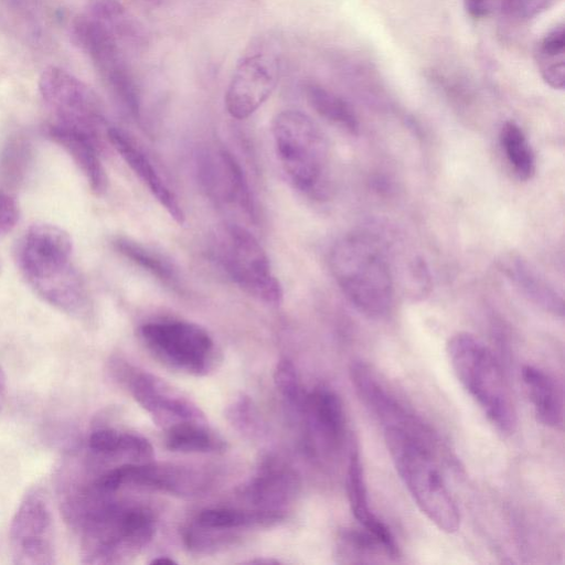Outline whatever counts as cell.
Masks as SVG:
<instances>
[{
	"mask_svg": "<svg viewBox=\"0 0 565 565\" xmlns=\"http://www.w3.org/2000/svg\"><path fill=\"white\" fill-rule=\"evenodd\" d=\"M72 253L67 232L52 224H34L19 244L17 260L39 296L57 309L79 317L86 312L88 301Z\"/></svg>",
	"mask_w": 565,
	"mask_h": 565,
	"instance_id": "6da1fadb",
	"label": "cell"
},
{
	"mask_svg": "<svg viewBox=\"0 0 565 565\" xmlns=\"http://www.w3.org/2000/svg\"><path fill=\"white\" fill-rule=\"evenodd\" d=\"M383 431L395 469L422 513L443 532L458 531L459 509L436 460L433 434L427 427Z\"/></svg>",
	"mask_w": 565,
	"mask_h": 565,
	"instance_id": "7a4b0ae2",
	"label": "cell"
},
{
	"mask_svg": "<svg viewBox=\"0 0 565 565\" xmlns=\"http://www.w3.org/2000/svg\"><path fill=\"white\" fill-rule=\"evenodd\" d=\"M329 265L338 286L362 313L381 318L392 307L394 280L383 245L366 233L340 238L330 250Z\"/></svg>",
	"mask_w": 565,
	"mask_h": 565,
	"instance_id": "3957f363",
	"label": "cell"
},
{
	"mask_svg": "<svg viewBox=\"0 0 565 565\" xmlns=\"http://www.w3.org/2000/svg\"><path fill=\"white\" fill-rule=\"evenodd\" d=\"M447 354L457 379L488 419L500 431L513 433L514 404L492 351L476 335L459 332L448 340Z\"/></svg>",
	"mask_w": 565,
	"mask_h": 565,
	"instance_id": "277c9868",
	"label": "cell"
},
{
	"mask_svg": "<svg viewBox=\"0 0 565 565\" xmlns=\"http://www.w3.org/2000/svg\"><path fill=\"white\" fill-rule=\"evenodd\" d=\"M280 167L289 183L313 198L327 192L329 145L319 126L300 110L286 109L271 122Z\"/></svg>",
	"mask_w": 565,
	"mask_h": 565,
	"instance_id": "5b68a950",
	"label": "cell"
},
{
	"mask_svg": "<svg viewBox=\"0 0 565 565\" xmlns=\"http://www.w3.org/2000/svg\"><path fill=\"white\" fill-rule=\"evenodd\" d=\"M213 255L220 267L242 290L270 306L284 299L282 287L258 239L246 228L231 224L216 235Z\"/></svg>",
	"mask_w": 565,
	"mask_h": 565,
	"instance_id": "8992f818",
	"label": "cell"
},
{
	"mask_svg": "<svg viewBox=\"0 0 565 565\" xmlns=\"http://www.w3.org/2000/svg\"><path fill=\"white\" fill-rule=\"evenodd\" d=\"M71 38L88 56L120 107L139 119L140 95L113 29L87 11L73 21Z\"/></svg>",
	"mask_w": 565,
	"mask_h": 565,
	"instance_id": "52a82bcc",
	"label": "cell"
},
{
	"mask_svg": "<svg viewBox=\"0 0 565 565\" xmlns=\"http://www.w3.org/2000/svg\"><path fill=\"white\" fill-rule=\"evenodd\" d=\"M39 92L52 115L51 124L83 134L102 148L104 110L87 84L61 67L49 66L40 75Z\"/></svg>",
	"mask_w": 565,
	"mask_h": 565,
	"instance_id": "ba28073f",
	"label": "cell"
},
{
	"mask_svg": "<svg viewBox=\"0 0 565 565\" xmlns=\"http://www.w3.org/2000/svg\"><path fill=\"white\" fill-rule=\"evenodd\" d=\"M147 347L166 364L191 374L207 373L215 363L214 342L198 324L154 321L141 327Z\"/></svg>",
	"mask_w": 565,
	"mask_h": 565,
	"instance_id": "9c48e42d",
	"label": "cell"
},
{
	"mask_svg": "<svg viewBox=\"0 0 565 565\" xmlns=\"http://www.w3.org/2000/svg\"><path fill=\"white\" fill-rule=\"evenodd\" d=\"M12 561L18 565L55 563L53 515L39 489L29 491L14 513L9 531Z\"/></svg>",
	"mask_w": 565,
	"mask_h": 565,
	"instance_id": "30bf717a",
	"label": "cell"
},
{
	"mask_svg": "<svg viewBox=\"0 0 565 565\" xmlns=\"http://www.w3.org/2000/svg\"><path fill=\"white\" fill-rule=\"evenodd\" d=\"M279 81V62L267 52L245 55L236 65L225 93V107L235 119L253 115L271 95Z\"/></svg>",
	"mask_w": 565,
	"mask_h": 565,
	"instance_id": "8fae6325",
	"label": "cell"
},
{
	"mask_svg": "<svg viewBox=\"0 0 565 565\" xmlns=\"http://www.w3.org/2000/svg\"><path fill=\"white\" fill-rule=\"evenodd\" d=\"M198 174L213 200L237 205L249 217L255 216L247 180L238 161L228 150L220 148L202 153L198 161Z\"/></svg>",
	"mask_w": 565,
	"mask_h": 565,
	"instance_id": "7c38bea8",
	"label": "cell"
},
{
	"mask_svg": "<svg viewBox=\"0 0 565 565\" xmlns=\"http://www.w3.org/2000/svg\"><path fill=\"white\" fill-rule=\"evenodd\" d=\"M107 139L124 159L132 172L149 189L151 194L167 211V213L178 223L183 224L185 220L184 212L178 198L161 178L151 160L136 141L122 129L117 127L107 128Z\"/></svg>",
	"mask_w": 565,
	"mask_h": 565,
	"instance_id": "4fadbf2b",
	"label": "cell"
},
{
	"mask_svg": "<svg viewBox=\"0 0 565 565\" xmlns=\"http://www.w3.org/2000/svg\"><path fill=\"white\" fill-rule=\"evenodd\" d=\"M131 393L137 403L157 417L159 424L203 418L194 404L164 381L151 374L142 373L135 376L131 381Z\"/></svg>",
	"mask_w": 565,
	"mask_h": 565,
	"instance_id": "5bb4252c",
	"label": "cell"
},
{
	"mask_svg": "<svg viewBox=\"0 0 565 565\" xmlns=\"http://www.w3.org/2000/svg\"><path fill=\"white\" fill-rule=\"evenodd\" d=\"M309 424L322 447L334 452L345 437V414L341 398L327 386L316 387L303 402Z\"/></svg>",
	"mask_w": 565,
	"mask_h": 565,
	"instance_id": "9a60e30c",
	"label": "cell"
},
{
	"mask_svg": "<svg viewBox=\"0 0 565 565\" xmlns=\"http://www.w3.org/2000/svg\"><path fill=\"white\" fill-rule=\"evenodd\" d=\"M47 137L61 146L73 159L86 178L92 191L103 194L107 189V175L102 164V149L87 136L49 122L45 128Z\"/></svg>",
	"mask_w": 565,
	"mask_h": 565,
	"instance_id": "2e32d148",
	"label": "cell"
},
{
	"mask_svg": "<svg viewBox=\"0 0 565 565\" xmlns=\"http://www.w3.org/2000/svg\"><path fill=\"white\" fill-rule=\"evenodd\" d=\"M347 493L350 509L360 525L398 556L396 541L386 526L372 511L367 498L364 470L359 449L352 448L347 471Z\"/></svg>",
	"mask_w": 565,
	"mask_h": 565,
	"instance_id": "e0dca14e",
	"label": "cell"
},
{
	"mask_svg": "<svg viewBox=\"0 0 565 565\" xmlns=\"http://www.w3.org/2000/svg\"><path fill=\"white\" fill-rule=\"evenodd\" d=\"M522 380L537 420L547 427L561 428L564 403L556 381L544 370L534 365L523 366Z\"/></svg>",
	"mask_w": 565,
	"mask_h": 565,
	"instance_id": "ac0fdd59",
	"label": "cell"
},
{
	"mask_svg": "<svg viewBox=\"0 0 565 565\" xmlns=\"http://www.w3.org/2000/svg\"><path fill=\"white\" fill-rule=\"evenodd\" d=\"M504 274L535 305L563 317V298L520 256L509 255L502 260Z\"/></svg>",
	"mask_w": 565,
	"mask_h": 565,
	"instance_id": "d6986e66",
	"label": "cell"
},
{
	"mask_svg": "<svg viewBox=\"0 0 565 565\" xmlns=\"http://www.w3.org/2000/svg\"><path fill=\"white\" fill-rule=\"evenodd\" d=\"M298 479L285 467H268L245 489L244 495L265 510H274L288 502L296 493Z\"/></svg>",
	"mask_w": 565,
	"mask_h": 565,
	"instance_id": "ffe728a7",
	"label": "cell"
},
{
	"mask_svg": "<svg viewBox=\"0 0 565 565\" xmlns=\"http://www.w3.org/2000/svg\"><path fill=\"white\" fill-rule=\"evenodd\" d=\"M535 61L543 81L554 89L565 84V29L554 26L537 43Z\"/></svg>",
	"mask_w": 565,
	"mask_h": 565,
	"instance_id": "44dd1931",
	"label": "cell"
},
{
	"mask_svg": "<svg viewBox=\"0 0 565 565\" xmlns=\"http://www.w3.org/2000/svg\"><path fill=\"white\" fill-rule=\"evenodd\" d=\"M337 556L342 563H377L382 558H396L376 536L365 531H344L338 542Z\"/></svg>",
	"mask_w": 565,
	"mask_h": 565,
	"instance_id": "7402d4cb",
	"label": "cell"
},
{
	"mask_svg": "<svg viewBox=\"0 0 565 565\" xmlns=\"http://www.w3.org/2000/svg\"><path fill=\"white\" fill-rule=\"evenodd\" d=\"M166 444L171 451L180 452L216 451L224 446L200 420H182L169 426Z\"/></svg>",
	"mask_w": 565,
	"mask_h": 565,
	"instance_id": "603a6c76",
	"label": "cell"
},
{
	"mask_svg": "<svg viewBox=\"0 0 565 565\" xmlns=\"http://www.w3.org/2000/svg\"><path fill=\"white\" fill-rule=\"evenodd\" d=\"M114 248L124 257L151 274L162 282L174 285L178 281L177 269L163 255L125 237L113 242Z\"/></svg>",
	"mask_w": 565,
	"mask_h": 565,
	"instance_id": "cb8c5ba5",
	"label": "cell"
},
{
	"mask_svg": "<svg viewBox=\"0 0 565 565\" xmlns=\"http://www.w3.org/2000/svg\"><path fill=\"white\" fill-rule=\"evenodd\" d=\"M277 510L242 511L234 509H207L198 515V523L206 530H230L249 525H265L280 520Z\"/></svg>",
	"mask_w": 565,
	"mask_h": 565,
	"instance_id": "d4e9b609",
	"label": "cell"
},
{
	"mask_svg": "<svg viewBox=\"0 0 565 565\" xmlns=\"http://www.w3.org/2000/svg\"><path fill=\"white\" fill-rule=\"evenodd\" d=\"M306 95L310 106L321 117L351 134H358V117L351 106L340 96L316 84H309L306 87Z\"/></svg>",
	"mask_w": 565,
	"mask_h": 565,
	"instance_id": "484cf974",
	"label": "cell"
},
{
	"mask_svg": "<svg viewBox=\"0 0 565 565\" xmlns=\"http://www.w3.org/2000/svg\"><path fill=\"white\" fill-rule=\"evenodd\" d=\"M500 141L516 177L530 180L535 173V158L522 129L515 122L507 121L501 128Z\"/></svg>",
	"mask_w": 565,
	"mask_h": 565,
	"instance_id": "4316f807",
	"label": "cell"
},
{
	"mask_svg": "<svg viewBox=\"0 0 565 565\" xmlns=\"http://www.w3.org/2000/svg\"><path fill=\"white\" fill-rule=\"evenodd\" d=\"M274 382L282 397L294 406H303L305 398L301 394L300 383L294 364L287 360H280L274 371Z\"/></svg>",
	"mask_w": 565,
	"mask_h": 565,
	"instance_id": "83f0119b",
	"label": "cell"
},
{
	"mask_svg": "<svg viewBox=\"0 0 565 565\" xmlns=\"http://www.w3.org/2000/svg\"><path fill=\"white\" fill-rule=\"evenodd\" d=\"M122 433L113 428H98L88 439L87 447L96 456L121 455Z\"/></svg>",
	"mask_w": 565,
	"mask_h": 565,
	"instance_id": "f1b7e54d",
	"label": "cell"
},
{
	"mask_svg": "<svg viewBox=\"0 0 565 565\" xmlns=\"http://www.w3.org/2000/svg\"><path fill=\"white\" fill-rule=\"evenodd\" d=\"M121 455L134 460L151 459L153 456L152 446L147 439L138 435L122 433Z\"/></svg>",
	"mask_w": 565,
	"mask_h": 565,
	"instance_id": "f546056e",
	"label": "cell"
},
{
	"mask_svg": "<svg viewBox=\"0 0 565 565\" xmlns=\"http://www.w3.org/2000/svg\"><path fill=\"white\" fill-rule=\"evenodd\" d=\"M25 146L23 141L13 142L3 153L1 163L7 174L9 171H13L12 177H19V173L25 164V156L28 154V147L25 148Z\"/></svg>",
	"mask_w": 565,
	"mask_h": 565,
	"instance_id": "4dcf8cb0",
	"label": "cell"
},
{
	"mask_svg": "<svg viewBox=\"0 0 565 565\" xmlns=\"http://www.w3.org/2000/svg\"><path fill=\"white\" fill-rule=\"evenodd\" d=\"M19 220V209L8 193L0 191V234L10 232Z\"/></svg>",
	"mask_w": 565,
	"mask_h": 565,
	"instance_id": "1f68e13d",
	"label": "cell"
},
{
	"mask_svg": "<svg viewBox=\"0 0 565 565\" xmlns=\"http://www.w3.org/2000/svg\"><path fill=\"white\" fill-rule=\"evenodd\" d=\"M228 417L233 425L239 426L242 429L249 428L250 420L254 422L250 403L247 398L236 402L230 409Z\"/></svg>",
	"mask_w": 565,
	"mask_h": 565,
	"instance_id": "d6a6232c",
	"label": "cell"
},
{
	"mask_svg": "<svg viewBox=\"0 0 565 565\" xmlns=\"http://www.w3.org/2000/svg\"><path fill=\"white\" fill-rule=\"evenodd\" d=\"M492 0H463L467 13L473 19L486 17L491 8Z\"/></svg>",
	"mask_w": 565,
	"mask_h": 565,
	"instance_id": "836d02e7",
	"label": "cell"
},
{
	"mask_svg": "<svg viewBox=\"0 0 565 565\" xmlns=\"http://www.w3.org/2000/svg\"><path fill=\"white\" fill-rule=\"evenodd\" d=\"M7 399V379L2 367L0 366V412Z\"/></svg>",
	"mask_w": 565,
	"mask_h": 565,
	"instance_id": "e575fe53",
	"label": "cell"
},
{
	"mask_svg": "<svg viewBox=\"0 0 565 565\" xmlns=\"http://www.w3.org/2000/svg\"><path fill=\"white\" fill-rule=\"evenodd\" d=\"M150 564H158V565H172V564H177L175 561H173L172 558L168 557V556H159V557H156L153 558Z\"/></svg>",
	"mask_w": 565,
	"mask_h": 565,
	"instance_id": "d590c367",
	"label": "cell"
},
{
	"mask_svg": "<svg viewBox=\"0 0 565 565\" xmlns=\"http://www.w3.org/2000/svg\"><path fill=\"white\" fill-rule=\"evenodd\" d=\"M248 563L249 564H266V565L279 564V562L275 561V559H254V561H249Z\"/></svg>",
	"mask_w": 565,
	"mask_h": 565,
	"instance_id": "8d00e7d4",
	"label": "cell"
},
{
	"mask_svg": "<svg viewBox=\"0 0 565 565\" xmlns=\"http://www.w3.org/2000/svg\"><path fill=\"white\" fill-rule=\"evenodd\" d=\"M521 0H504V6L509 9V10H512V8H515L519 6Z\"/></svg>",
	"mask_w": 565,
	"mask_h": 565,
	"instance_id": "74e56055",
	"label": "cell"
}]
</instances>
